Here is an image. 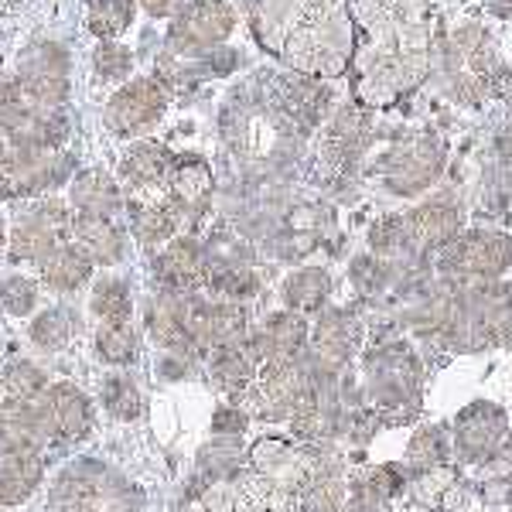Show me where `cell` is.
I'll return each instance as SVG.
<instances>
[{
	"label": "cell",
	"instance_id": "obj_1",
	"mask_svg": "<svg viewBox=\"0 0 512 512\" xmlns=\"http://www.w3.org/2000/svg\"><path fill=\"white\" fill-rule=\"evenodd\" d=\"M362 31L352 52L355 89L369 106H386L417 86L431 62L427 0H349Z\"/></svg>",
	"mask_w": 512,
	"mask_h": 512
},
{
	"label": "cell",
	"instance_id": "obj_2",
	"mask_svg": "<svg viewBox=\"0 0 512 512\" xmlns=\"http://www.w3.org/2000/svg\"><path fill=\"white\" fill-rule=\"evenodd\" d=\"M253 35L304 76H342L355 52L349 0H256Z\"/></svg>",
	"mask_w": 512,
	"mask_h": 512
},
{
	"label": "cell",
	"instance_id": "obj_3",
	"mask_svg": "<svg viewBox=\"0 0 512 512\" xmlns=\"http://www.w3.org/2000/svg\"><path fill=\"white\" fill-rule=\"evenodd\" d=\"M18 89L31 106L59 110L69 96V55H65V48L52 45V41L28 48L21 55Z\"/></svg>",
	"mask_w": 512,
	"mask_h": 512
},
{
	"label": "cell",
	"instance_id": "obj_4",
	"mask_svg": "<svg viewBox=\"0 0 512 512\" xmlns=\"http://www.w3.org/2000/svg\"><path fill=\"white\" fill-rule=\"evenodd\" d=\"M72 161L52 151H0V198H28L48 192L69 175Z\"/></svg>",
	"mask_w": 512,
	"mask_h": 512
},
{
	"label": "cell",
	"instance_id": "obj_5",
	"mask_svg": "<svg viewBox=\"0 0 512 512\" xmlns=\"http://www.w3.org/2000/svg\"><path fill=\"white\" fill-rule=\"evenodd\" d=\"M168 93L158 79H134L110 96L106 103V127L117 137H137L161 120Z\"/></svg>",
	"mask_w": 512,
	"mask_h": 512
},
{
	"label": "cell",
	"instance_id": "obj_6",
	"mask_svg": "<svg viewBox=\"0 0 512 512\" xmlns=\"http://www.w3.org/2000/svg\"><path fill=\"white\" fill-rule=\"evenodd\" d=\"M233 21L236 18L226 0H192V4L178 7L175 21H171V45L181 52H202V48L226 41Z\"/></svg>",
	"mask_w": 512,
	"mask_h": 512
},
{
	"label": "cell",
	"instance_id": "obj_7",
	"mask_svg": "<svg viewBox=\"0 0 512 512\" xmlns=\"http://www.w3.org/2000/svg\"><path fill=\"white\" fill-rule=\"evenodd\" d=\"M41 427L52 437H82L89 431V400L76 386H48L35 396Z\"/></svg>",
	"mask_w": 512,
	"mask_h": 512
},
{
	"label": "cell",
	"instance_id": "obj_8",
	"mask_svg": "<svg viewBox=\"0 0 512 512\" xmlns=\"http://www.w3.org/2000/svg\"><path fill=\"white\" fill-rule=\"evenodd\" d=\"M72 229V219L62 205L45 202L31 219H21L11 233V250L18 260H45L59 246V236Z\"/></svg>",
	"mask_w": 512,
	"mask_h": 512
},
{
	"label": "cell",
	"instance_id": "obj_9",
	"mask_svg": "<svg viewBox=\"0 0 512 512\" xmlns=\"http://www.w3.org/2000/svg\"><path fill=\"white\" fill-rule=\"evenodd\" d=\"M444 267L461 277H495L509 267V239L495 233H472L444 256Z\"/></svg>",
	"mask_w": 512,
	"mask_h": 512
},
{
	"label": "cell",
	"instance_id": "obj_10",
	"mask_svg": "<svg viewBox=\"0 0 512 512\" xmlns=\"http://www.w3.org/2000/svg\"><path fill=\"white\" fill-rule=\"evenodd\" d=\"M437 168H441V147L434 140H414L393 154L390 188L400 195H414L437 175Z\"/></svg>",
	"mask_w": 512,
	"mask_h": 512
},
{
	"label": "cell",
	"instance_id": "obj_11",
	"mask_svg": "<svg viewBox=\"0 0 512 512\" xmlns=\"http://www.w3.org/2000/svg\"><path fill=\"white\" fill-rule=\"evenodd\" d=\"M168 192H171V202L178 205L181 216H198V212L209 205V195H212V171L205 161L198 158H175L168 168Z\"/></svg>",
	"mask_w": 512,
	"mask_h": 512
},
{
	"label": "cell",
	"instance_id": "obj_12",
	"mask_svg": "<svg viewBox=\"0 0 512 512\" xmlns=\"http://www.w3.org/2000/svg\"><path fill=\"white\" fill-rule=\"evenodd\" d=\"M72 236H76V246L93 263H117L123 256V239L117 226L106 216H96V212H79L72 219Z\"/></svg>",
	"mask_w": 512,
	"mask_h": 512
},
{
	"label": "cell",
	"instance_id": "obj_13",
	"mask_svg": "<svg viewBox=\"0 0 512 512\" xmlns=\"http://www.w3.org/2000/svg\"><path fill=\"white\" fill-rule=\"evenodd\" d=\"M304 321L297 315H274L267 321L260 335H256V345H253V359L260 362H284V359H294L304 345Z\"/></svg>",
	"mask_w": 512,
	"mask_h": 512
},
{
	"label": "cell",
	"instance_id": "obj_14",
	"mask_svg": "<svg viewBox=\"0 0 512 512\" xmlns=\"http://www.w3.org/2000/svg\"><path fill=\"white\" fill-rule=\"evenodd\" d=\"M171 161L175 158H171V151L164 144H158V140H140V144H134L127 154H123L120 175L134 188H151L168 178Z\"/></svg>",
	"mask_w": 512,
	"mask_h": 512
},
{
	"label": "cell",
	"instance_id": "obj_15",
	"mask_svg": "<svg viewBox=\"0 0 512 512\" xmlns=\"http://www.w3.org/2000/svg\"><path fill=\"white\" fill-rule=\"evenodd\" d=\"M93 274V260L79 250V246H55L52 253L41 260V280L55 291H76Z\"/></svg>",
	"mask_w": 512,
	"mask_h": 512
},
{
	"label": "cell",
	"instance_id": "obj_16",
	"mask_svg": "<svg viewBox=\"0 0 512 512\" xmlns=\"http://www.w3.org/2000/svg\"><path fill=\"white\" fill-rule=\"evenodd\" d=\"M41 478V461L35 448L7 451V461L0 468V502H21Z\"/></svg>",
	"mask_w": 512,
	"mask_h": 512
},
{
	"label": "cell",
	"instance_id": "obj_17",
	"mask_svg": "<svg viewBox=\"0 0 512 512\" xmlns=\"http://www.w3.org/2000/svg\"><path fill=\"white\" fill-rule=\"evenodd\" d=\"M403 229H407L414 243L437 246V243H444V239H451L454 229H458V209H454L451 202H427L407 219Z\"/></svg>",
	"mask_w": 512,
	"mask_h": 512
},
{
	"label": "cell",
	"instance_id": "obj_18",
	"mask_svg": "<svg viewBox=\"0 0 512 512\" xmlns=\"http://www.w3.org/2000/svg\"><path fill=\"white\" fill-rule=\"evenodd\" d=\"M158 274H161L164 284L178 287V291L195 287L198 280H202V274H205L198 246L192 243V239H175V243H171L168 250L158 256Z\"/></svg>",
	"mask_w": 512,
	"mask_h": 512
},
{
	"label": "cell",
	"instance_id": "obj_19",
	"mask_svg": "<svg viewBox=\"0 0 512 512\" xmlns=\"http://www.w3.org/2000/svg\"><path fill=\"white\" fill-rule=\"evenodd\" d=\"M72 202L79 212H96V216H110L120 205V188L106 171H82L72 185Z\"/></svg>",
	"mask_w": 512,
	"mask_h": 512
},
{
	"label": "cell",
	"instance_id": "obj_20",
	"mask_svg": "<svg viewBox=\"0 0 512 512\" xmlns=\"http://www.w3.org/2000/svg\"><path fill=\"white\" fill-rule=\"evenodd\" d=\"M485 414L489 407H475L461 417V427H458V448L468 454V458H478L485 454L495 444V437L502 434V414L492 417V424H485Z\"/></svg>",
	"mask_w": 512,
	"mask_h": 512
},
{
	"label": "cell",
	"instance_id": "obj_21",
	"mask_svg": "<svg viewBox=\"0 0 512 512\" xmlns=\"http://www.w3.org/2000/svg\"><path fill=\"white\" fill-rule=\"evenodd\" d=\"M181 212L175 202H147L144 209H137V233L144 243H164L178 233Z\"/></svg>",
	"mask_w": 512,
	"mask_h": 512
},
{
	"label": "cell",
	"instance_id": "obj_22",
	"mask_svg": "<svg viewBox=\"0 0 512 512\" xmlns=\"http://www.w3.org/2000/svg\"><path fill=\"white\" fill-rule=\"evenodd\" d=\"M328 274L325 270H297V274L287 280L284 284V297H287V304H291L294 311H315L325 304V297H328Z\"/></svg>",
	"mask_w": 512,
	"mask_h": 512
},
{
	"label": "cell",
	"instance_id": "obj_23",
	"mask_svg": "<svg viewBox=\"0 0 512 512\" xmlns=\"http://www.w3.org/2000/svg\"><path fill=\"white\" fill-rule=\"evenodd\" d=\"M89 31L99 38H117L120 31L130 28L134 21V4L130 0H89Z\"/></svg>",
	"mask_w": 512,
	"mask_h": 512
},
{
	"label": "cell",
	"instance_id": "obj_24",
	"mask_svg": "<svg viewBox=\"0 0 512 512\" xmlns=\"http://www.w3.org/2000/svg\"><path fill=\"white\" fill-rule=\"evenodd\" d=\"M96 349L106 362L123 366V362H130L137 355V332L127 321H103V328L96 335Z\"/></svg>",
	"mask_w": 512,
	"mask_h": 512
},
{
	"label": "cell",
	"instance_id": "obj_25",
	"mask_svg": "<svg viewBox=\"0 0 512 512\" xmlns=\"http://www.w3.org/2000/svg\"><path fill=\"white\" fill-rule=\"evenodd\" d=\"M246 328V315L236 304H209V318H205V342L216 345H236V338L243 335Z\"/></svg>",
	"mask_w": 512,
	"mask_h": 512
},
{
	"label": "cell",
	"instance_id": "obj_26",
	"mask_svg": "<svg viewBox=\"0 0 512 512\" xmlns=\"http://www.w3.org/2000/svg\"><path fill=\"white\" fill-rule=\"evenodd\" d=\"M212 373H216L219 383H226L229 390H243L253 379V362L246 352H239L236 345H219V355L212 362Z\"/></svg>",
	"mask_w": 512,
	"mask_h": 512
},
{
	"label": "cell",
	"instance_id": "obj_27",
	"mask_svg": "<svg viewBox=\"0 0 512 512\" xmlns=\"http://www.w3.org/2000/svg\"><path fill=\"white\" fill-rule=\"evenodd\" d=\"M93 311L103 321H127L130 318V291L123 280H99L93 291Z\"/></svg>",
	"mask_w": 512,
	"mask_h": 512
},
{
	"label": "cell",
	"instance_id": "obj_28",
	"mask_svg": "<svg viewBox=\"0 0 512 512\" xmlns=\"http://www.w3.org/2000/svg\"><path fill=\"white\" fill-rule=\"evenodd\" d=\"M315 349L321 359H328V362H342L345 355H349V332H345L342 315H328L321 321L318 335H315Z\"/></svg>",
	"mask_w": 512,
	"mask_h": 512
},
{
	"label": "cell",
	"instance_id": "obj_29",
	"mask_svg": "<svg viewBox=\"0 0 512 512\" xmlns=\"http://www.w3.org/2000/svg\"><path fill=\"white\" fill-rule=\"evenodd\" d=\"M151 332L158 335V342H164V345H188L178 301H171V297L158 301V308H154V315H151Z\"/></svg>",
	"mask_w": 512,
	"mask_h": 512
},
{
	"label": "cell",
	"instance_id": "obj_30",
	"mask_svg": "<svg viewBox=\"0 0 512 512\" xmlns=\"http://www.w3.org/2000/svg\"><path fill=\"white\" fill-rule=\"evenodd\" d=\"M41 390H45V376H41L35 366H28V362H18L14 369H7L4 393L11 396V400H35Z\"/></svg>",
	"mask_w": 512,
	"mask_h": 512
},
{
	"label": "cell",
	"instance_id": "obj_31",
	"mask_svg": "<svg viewBox=\"0 0 512 512\" xmlns=\"http://www.w3.org/2000/svg\"><path fill=\"white\" fill-rule=\"evenodd\" d=\"M93 65H96V76L106 79V82H117L130 72V52L117 41H103L93 55Z\"/></svg>",
	"mask_w": 512,
	"mask_h": 512
},
{
	"label": "cell",
	"instance_id": "obj_32",
	"mask_svg": "<svg viewBox=\"0 0 512 512\" xmlns=\"http://www.w3.org/2000/svg\"><path fill=\"white\" fill-rule=\"evenodd\" d=\"M31 338H35L41 349H62L65 338H69V318L62 311H45L31 325Z\"/></svg>",
	"mask_w": 512,
	"mask_h": 512
},
{
	"label": "cell",
	"instance_id": "obj_33",
	"mask_svg": "<svg viewBox=\"0 0 512 512\" xmlns=\"http://www.w3.org/2000/svg\"><path fill=\"white\" fill-rule=\"evenodd\" d=\"M103 400H106V407H110V414H117L123 420L140 414V396L127 379H110L103 390Z\"/></svg>",
	"mask_w": 512,
	"mask_h": 512
},
{
	"label": "cell",
	"instance_id": "obj_34",
	"mask_svg": "<svg viewBox=\"0 0 512 512\" xmlns=\"http://www.w3.org/2000/svg\"><path fill=\"white\" fill-rule=\"evenodd\" d=\"M0 294H4V304L14 311V315H28L31 304H35V287L28 284V280L21 277H11L4 287H0Z\"/></svg>",
	"mask_w": 512,
	"mask_h": 512
},
{
	"label": "cell",
	"instance_id": "obj_35",
	"mask_svg": "<svg viewBox=\"0 0 512 512\" xmlns=\"http://www.w3.org/2000/svg\"><path fill=\"white\" fill-rule=\"evenodd\" d=\"M441 454H444V448H441V437H437V431H420L414 437V444H410V461H417V465L431 468L441 461Z\"/></svg>",
	"mask_w": 512,
	"mask_h": 512
},
{
	"label": "cell",
	"instance_id": "obj_36",
	"mask_svg": "<svg viewBox=\"0 0 512 512\" xmlns=\"http://www.w3.org/2000/svg\"><path fill=\"white\" fill-rule=\"evenodd\" d=\"M140 4L151 18H168L171 11H178V0H140Z\"/></svg>",
	"mask_w": 512,
	"mask_h": 512
},
{
	"label": "cell",
	"instance_id": "obj_37",
	"mask_svg": "<svg viewBox=\"0 0 512 512\" xmlns=\"http://www.w3.org/2000/svg\"><path fill=\"white\" fill-rule=\"evenodd\" d=\"M24 4H28V0H0V21H7V18H14V14H21Z\"/></svg>",
	"mask_w": 512,
	"mask_h": 512
},
{
	"label": "cell",
	"instance_id": "obj_38",
	"mask_svg": "<svg viewBox=\"0 0 512 512\" xmlns=\"http://www.w3.org/2000/svg\"><path fill=\"white\" fill-rule=\"evenodd\" d=\"M0 407H4V383H0Z\"/></svg>",
	"mask_w": 512,
	"mask_h": 512
},
{
	"label": "cell",
	"instance_id": "obj_39",
	"mask_svg": "<svg viewBox=\"0 0 512 512\" xmlns=\"http://www.w3.org/2000/svg\"><path fill=\"white\" fill-rule=\"evenodd\" d=\"M0 236H4V229H0Z\"/></svg>",
	"mask_w": 512,
	"mask_h": 512
}]
</instances>
